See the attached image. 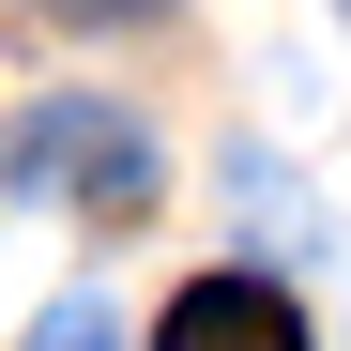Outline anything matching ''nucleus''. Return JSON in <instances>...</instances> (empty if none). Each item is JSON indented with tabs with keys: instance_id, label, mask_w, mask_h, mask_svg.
Instances as JSON below:
<instances>
[{
	"instance_id": "obj_1",
	"label": "nucleus",
	"mask_w": 351,
	"mask_h": 351,
	"mask_svg": "<svg viewBox=\"0 0 351 351\" xmlns=\"http://www.w3.org/2000/svg\"><path fill=\"white\" fill-rule=\"evenodd\" d=\"M16 168H31V184H62L77 214H107V229H123V214H153V138L123 123V107H92V92H62V107H46V123L16 138Z\"/></svg>"
},
{
	"instance_id": "obj_2",
	"label": "nucleus",
	"mask_w": 351,
	"mask_h": 351,
	"mask_svg": "<svg viewBox=\"0 0 351 351\" xmlns=\"http://www.w3.org/2000/svg\"><path fill=\"white\" fill-rule=\"evenodd\" d=\"M153 351H306V306L275 275H184L168 321H153Z\"/></svg>"
},
{
	"instance_id": "obj_3",
	"label": "nucleus",
	"mask_w": 351,
	"mask_h": 351,
	"mask_svg": "<svg viewBox=\"0 0 351 351\" xmlns=\"http://www.w3.org/2000/svg\"><path fill=\"white\" fill-rule=\"evenodd\" d=\"M31 351H123V321H107V306H92V290H62V306H46V321H31Z\"/></svg>"
},
{
	"instance_id": "obj_4",
	"label": "nucleus",
	"mask_w": 351,
	"mask_h": 351,
	"mask_svg": "<svg viewBox=\"0 0 351 351\" xmlns=\"http://www.w3.org/2000/svg\"><path fill=\"white\" fill-rule=\"evenodd\" d=\"M31 16H62V31H153L168 0H31Z\"/></svg>"
},
{
	"instance_id": "obj_5",
	"label": "nucleus",
	"mask_w": 351,
	"mask_h": 351,
	"mask_svg": "<svg viewBox=\"0 0 351 351\" xmlns=\"http://www.w3.org/2000/svg\"><path fill=\"white\" fill-rule=\"evenodd\" d=\"M336 16H351V0H336Z\"/></svg>"
}]
</instances>
